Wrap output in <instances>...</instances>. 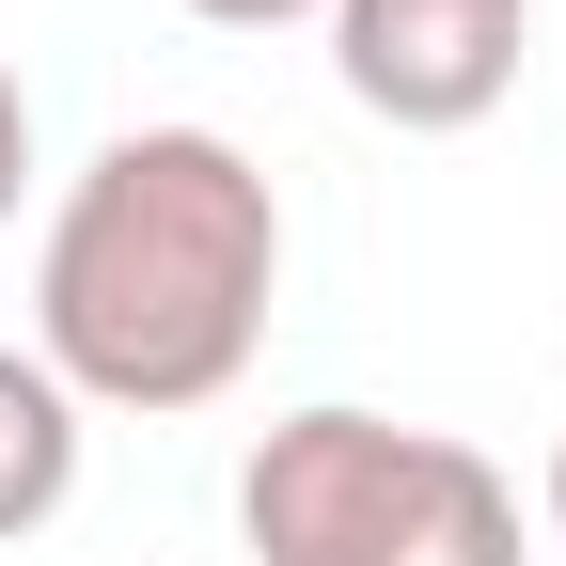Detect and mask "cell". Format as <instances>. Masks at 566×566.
Returning <instances> with one entry per match:
<instances>
[{
  "label": "cell",
  "mask_w": 566,
  "mask_h": 566,
  "mask_svg": "<svg viewBox=\"0 0 566 566\" xmlns=\"http://www.w3.org/2000/svg\"><path fill=\"white\" fill-rule=\"evenodd\" d=\"M80 441H95V409L63 394L32 346H0V551H32L63 504H80Z\"/></svg>",
  "instance_id": "obj_4"
},
{
  "label": "cell",
  "mask_w": 566,
  "mask_h": 566,
  "mask_svg": "<svg viewBox=\"0 0 566 566\" xmlns=\"http://www.w3.org/2000/svg\"><path fill=\"white\" fill-rule=\"evenodd\" d=\"M520 32L535 0H331V80L394 142H457L520 95Z\"/></svg>",
  "instance_id": "obj_3"
},
{
  "label": "cell",
  "mask_w": 566,
  "mask_h": 566,
  "mask_svg": "<svg viewBox=\"0 0 566 566\" xmlns=\"http://www.w3.org/2000/svg\"><path fill=\"white\" fill-rule=\"evenodd\" d=\"M17 189H32V95H17V63H0V221H17Z\"/></svg>",
  "instance_id": "obj_5"
},
{
  "label": "cell",
  "mask_w": 566,
  "mask_h": 566,
  "mask_svg": "<svg viewBox=\"0 0 566 566\" xmlns=\"http://www.w3.org/2000/svg\"><path fill=\"white\" fill-rule=\"evenodd\" d=\"M551 551H566V424H551Z\"/></svg>",
  "instance_id": "obj_7"
},
{
  "label": "cell",
  "mask_w": 566,
  "mask_h": 566,
  "mask_svg": "<svg viewBox=\"0 0 566 566\" xmlns=\"http://www.w3.org/2000/svg\"><path fill=\"white\" fill-rule=\"evenodd\" d=\"M237 535H252V566H535L520 488L457 424H394L346 394L283 409L237 457Z\"/></svg>",
  "instance_id": "obj_2"
},
{
  "label": "cell",
  "mask_w": 566,
  "mask_h": 566,
  "mask_svg": "<svg viewBox=\"0 0 566 566\" xmlns=\"http://www.w3.org/2000/svg\"><path fill=\"white\" fill-rule=\"evenodd\" d=\"M174 17H205V32H300V17H331V0H174Z\"/></svg>",
  "instance_id": "obj_6"
},
{
  "label": "cell",
  "mask_w": 566,
  "mask_h": 566,
  "mask_svg": "<svg viewBox=\"0 0 566 566\" xmlns=\"http://www.w3.org/2000/svg\"><path fill=\"white\" fill-rule=\"evenodd\" d=\"M283 315V189L237 126H111L32 237V363L80 409H221Z\"/></svg>",
  "instance_id": "obj_1"
}]
</instances>
